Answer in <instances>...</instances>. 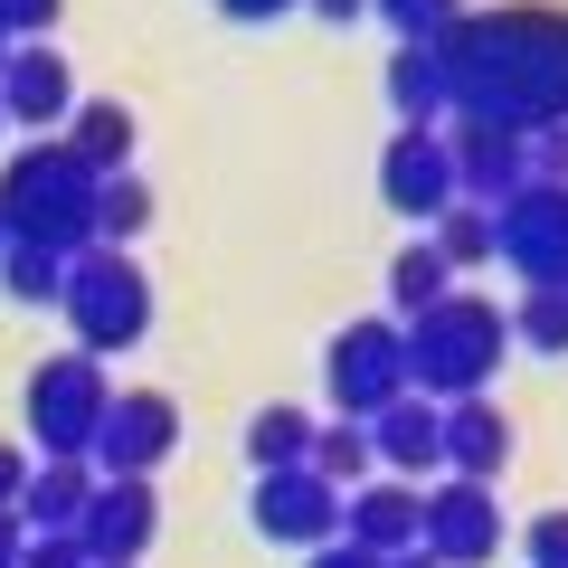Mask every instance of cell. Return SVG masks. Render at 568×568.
<instances>
[{"mask_svg":"<svg viewBox=\"0 0 568 568\" xmlns=\"http://www.w3.org/2000/svg\"><path fill=\"white\" fill-rule=\"evenodd\" d=\"M426 48H436L455 123H493V133H521V142L568 123V10H540V0L465 10Z\"/></svg>","mask_w":568,"mask_h":568,"instance_id":"1","label":"cell"},{"mask_svg":"<svg viewBox=\"0 0 568 568\" xmlns=\"http://www.w3.org/2000/svg\"><path fill=\"white\" fill-rule=\"evenodd\" d=\"M95 190L104 181L67 142H20L0 171V227H10V246H48V256L77 265L95 246Z\"/></svg>","mask_w":568,"mask_h":568,"instance_id":"2","label":"cell"},{"mask_svg":"<svg viewBox=\"0 0 568 568\" xmlns=\"http://www.w3.org/2000/svg\"><path fill=\"white\" fill-rule=\"evenodd\" d=\"M398 342H407V388L436 398V407H455V398H484L493 388V369H503V351H511V323H503L493 294H446V304H426L417 323H398Z\"/></svg>","mask_w":568,"mask_h":568,"instance_id":"3","label":"cell"},{"mask_svg":"<svg viewBox=\"0 0 568 568\" xmlns=\"http://www.w3.org/2000/svg\"><path fill=\"white\" fill-rule=\"evenodd\" d=\"M58 313H67V332H77L85 361H123V351H142V332H152V275H142L123 246H85V256L67 265Z\"/></svg>","mask_w":568,"mask_h":568,"instance_id":"4","label":"cell"},{"mask_svg":"<svg viewBox=\"0 0 568 568\" xmlns=\"http://www.w3.org/2000/svg\"><path fill=\"white\" fill-rule=\"evenodd\" d=\"M104 407H114V379H104V361H85V351H58V361L29 369V446H48V455H95Z\"/></svg>","mask_w":568,"mask_h":568,"instance_id":"5","label":"cell"},{"mask_svg":"<svg viewBox=\"0 0 568 568\" xmlns=\"http://www.w3.org/2000/svg\"><path fill=\"white\" fill-rule=\"evenodd\" d=\"M323 388H332V417H361V426L379 417V407H398V398H407V342H398V323L369 313V323L332 332Z\"/></svg>","mask_w":568,"mask_h":568,"instance_id":"6","label":"cell"},{"mask_svg":"<svg viewBox=\"0 0 568 568\" xmlns=\"http://www.w3.org/2000/svg\"><path fill=\"white\" fill-rule=\"evenodd\" d=\"M493 237H503V265L530 294H568V190L559 181H521L493 209Z\"/></svg>","mask_w":568,"mask_h":568,"instance_id":"7","label":"cell"},{"mask_svg":"<svg viewBox=\"0 0 568 568\" xmlns=\"http://www.w3.org/2000/svg\"><path fill=\"white\" fill-rule=\"evenodd\" d=\"M417 549L436 568H493L503 559V493L493 484H426V530H417Z\"/></svg>","mask_w":568,"mask_h":568,"instance_id":"8","label":"cell"},{"mask_svg":"<svg viewBox=\"0 0 568 568\" xmlns=\"http://www.w3.org/2000/svg\"><path fill=\"white\" fill-rule=\"evenodd\" d=\"M171 446H181V398H171V388H114L85 465L95 474H162Z\"/></svg>","mask_w":568,"mask_h":568,"instance_id":"9","label":"cell"},{"mask_svg":"<svg viewBox=\"0 0 568 568\" xmlns=\"http://www.w3.org/2000/svg\"><path fill=\"white\" fill-rule=\"evenodd\" d=\"M152 530H162V493H152V474H95V503H85V521H77L85 559H95V568H142Z\"/></svg>","mask_w":568,"mask_h":568,"instance_id":"10","label":"cell"},{"mask_svg":"<svg viewBox=\"0 0 568 568\" xmlns=\"http://www.w3.org/2000/svg\"><path fill=\"white\" fill-rule=\"evenodd\" d=\"M379 200L398 219H446L455 209V152H446V123H398L379 152Z\"/></svg>","mask_w":568,"mask_h":568,"instance_id":"11","label":"cell"},{"mask_svg":"<svg viewBox=\"0 0 568 568\" xmlns=\"http://www.w3.org/2000/svg\"><path fill=\"white\" fill-rule=\"evenodd\" d=\"M246 521H256L275 549H323V540H342V493H332L313 465H284V474H256Z\"/></svg>","mask_w":568,"mask_h":568,"instance_id":"12","label":"cell"},{"mask_svg":"<svg viewBox=\"0 0 568 568\" xmlns=\"http://www.w3.org/2000/svg\"><path fill=\"white\" fill-rule=\"evenodd\" d=\"M0 114L29 123V133H48V123L67 133V114H77V67L58 58V39H20L10 48V67H0Z\"/></svg>","mask_w":568,"mask_h":568,"instance_id":"13","label":"cell"},{"mask_svg":"<svg viewBox=\"0 0 568 568\" xmlns=\"http://www.w3.org/2000/svg\"><path fill=\"white\" fill-rule=\"evenodd\" d=\"M426 530V484H398V474H369L361 493H342V540L369 549V559H398Z\"/></svg>","mask_w":568,"mask_h":568,"instance_id":"14","label":"cell"},{"mask_svg":"<svg viewBox=\"0 0 568 568\" xmlns=\"http://www.w3.org/2000/svg\"><path fill=\"white\" fill-rule=\"evenodd\" d=\"M446 152H455V200H474V209H503L530 181L521 133H493V123H446Z\"/></svg>","mask_w":568,"mask_h":568,"instance_id":"15","label":"cell"},{"mask_svg":"<svg viewBox=\"0 0 568 568\" xmlns=\"http://www.w3.org/2000/svg\"><path fill=\"white\" fill-rule=\"evenodd\" d=\"M436 446H446V474L455 484H503L511 465V417L493 398H455L446 426H436Z\"/></svg>","mask_w":568,"mask_h":568,"instance_id":"16","label":"cell"},{"mask_svg":"<svg viewBox=\"0 0 568 568\" xmlns=\"http://www.w3.org/2000/svg\"><path fill=\"white\" fill-rule=\"evenodd\" d=\"M436 426H446V407L407 388L398 407H379V417H369V455H379V465L398 474V484H417V474H436V465H446V446H436Z\"/></svg>","mask_w":568,"mask_h":568,"instance_id":"17","label":"cell"},{"mask_svg":"<svg viewBox=\"0 0 568 568\" xmlns=\"http://www.w3.org/2000/svg\"><path fill=\"white\" fill-rule=\"evenodd\" d=\"M85 503H95V465L85 455H48V465H29V484H20V530L39 540V530H77L85 521Z\"/></svg>","mask_w":568,"mask_h":568,"instance_id":"18","label":"cell"},{"mask_svg":"<svg viewBox=\"0 0 568 568\" xmlns=\"http://www.w3.org/2000/svg\"><path fill=\"white\" fill-rule=\"evenodd\" d=\"M67 152H77L95 181H114V171H133V104H114V95H77V114H67Z\"/></svg>","mask_w":568,"mask_h":568,"instance_id":"19","label":"cell"},{"mask_svg":"<svg viewBox=\"0 0 568 568\" xmlns=\"http://www.w3.org/2000/svg\"><path fill=\"white\" fill-rule=\"evenodd\" d=\"M388 104H398V123L446 114V77H436V48L426 39H398V58H388Z\"/></svg>","mask_w":568,"mask_h":568,"instance_id":"20","label":"cell"},{"mask_svg":"<svg viewBox=\"0 0 568 568\" xmlns=\"http://www.w3.org/2000/svg\"><path fill=\"white\" fill-rule=\"evenodd\" d=\"M304 455H313V417H304V407H256V417H246V465H256V474H284V465H304Z\"/></svg>","mask_w":568,"mask_h":568,"instance_id":"21","label":"cell"},{"mask_svg":"<svg viewBox=\"0 0 568 568\" xmlns=\"http://www.w3.org/2000/svg\"><path fill=\"white\" fill-rule=\"evenodd\" d=\"M313 474H323L332 493H361L369 484V465H379V455H369V426L361 417H332V426H313V455H304Z\"/></svg>","mask_w":568,"mask_h":568,"instance_id":"22","label":"cell"},{"mask_svg":"<svg viewBox=\"0 0 568 568\" xmlns=\"http://www.w3.org/2000/svg\"><path fill=\"white\" fill-rule=\"evenodd\" d=\"M446 294H455V265L446 256H436V246H398V265H388V304H398V323H417V313L426 304H446Z\"/></svg>","mask_w":568,"mask_h":568,"instance_id":"23","label":"cell"},{"mask_svg":"<svg viewBox=\"0 0 568 568\" xmlns=\"http://www.w3.org/2000/svg\"><path fill=\"white\" fill-rule=\"evenodd\" d=\"M142 227H152V181L142 171H114L95 190V246H133Z\"/></svg>","mask_w":568,"mask_h":568,"instance_id":"24","label":"cell"},{"mask_svg":"<svg viewBox=\"0 0 568 568\" xmlns=\"http://www.w3.org/2000/svg\"><path fill=\"white\" fill-rule=\"evenodd\" d=\"M426 246H436L455 275H465V265H493V256H503V237H493V209H474V200H455L446 219H436V237H426Z\"/></svg>","mask_w":568,"mask_h":568,"instance_id":"25","label":"cell"},{"mask_svg":"<svg viewBox=\"0 0 568 568\" xmlns=\"http://www.w3.org/2000/svg\"><path fill=\"white\" fill-rule=\"evenodd\" d=\"M0 294H10V304H58L67 256H48V246H0Z\"/></svg>","mask_w":568,"mask_h":568,"instance_id":"26","label":"cell"},{"mask_svg":"<svg viewBox=\"0 0 568 568\" xmlns=\"http://www.w3.org/2000/svg\"><path fill=\"white\" fill-rule=\"evenodd\" d=\"M503 323H511V342H521V351H540V361H568V294H521Z\"/></svg>","mask_w":568,"mask_h":568,"instance_id":"27","label":"cell"},{"mask_svg":"<svg viewBox=\"0 0 568 568\" xmlns=\"http://www.w3.org/2000/svg\"><path fill=\"white\" fill-rule=\"evenodd\" d=\"M369 10H379V20L398 29V39H436V29H455V20H465V0H369Z\"/></svg>","mask_w":568,"mask_h":568,"instance_id":"28","label":"cell"},{"mask_svg":"<svg viewBox=\"0 0 568 568\" xmlns=\"http://www.w3.org/2000/svg\"><path fill=\"white\" fill-rule=\"evenodd\" d=\"M521 559L530 568H568V511H540V521L521 530Z\"/></svg>","mask_w":568,"mask_h":568,"instance_id":"29","label":"cell"},{"mask_svg":"<svg viewBox=\"0 0 568 568\" xmlns=\"http://www.w3.org/2000/svg\"><path fill=\"white\" fill-rule=\"evenodd\" d=\"M58 29V0H0V39L20 48V39H48Z\"/></svg>","mask_w":568,"mask_h":568,"instance_id":"30","label":"cell"},{"mask_svg":"<svg viewBox=\"0 0 568 568\" xmlns=\"http://www.w3.org/2000/svg\"><path fill=\"white\" fill-rule=\"evenodd\" d=\"M521 152H530V181H559V190H568V123H549V133H530Z\"/></svg>","mask_w":568,"mask_h":568,"instance_id":"31","label":"cell"},{"mask_svg":"<svg viewBox=\"0 0 568 568\" xmlns=\"http://www.w3.org/2000/svg\"><path fill=\"white\" fill-rule=\"evenodd\" d=\"M20 568H95V559L77 549V530H39V540L20 549Z\"/></svg>","mask_w":568,"mask_h":568,"instance_id":"32","label":"cell"},{"mask_svg":"<svg viewBox=\"0 0 568 568\" xmlns=\"http://www.w3.org/2000/svg\"><path fill=\"white\" fill-rule=\"evenodd\" d=\"M284 10H304V0H219V20H237V29H265V20H284Z\"/></svg>","mask_w":568,"mask_h":568,"instance_id":"33","label":"cell"},{"mask_svg":"<svg viewBox=\"0 0 568 568\" xmlns=\"http://www.w3.org/2000/svg\"><path fill=\"white\" fill-rule=\"evenodd\" d=\"M20 484H29V455H20V446H10V436H0V511L20 503Z\"/></svg>","mask_w":568,"mask_h":568,"instance_id":"34","label":"cell"},{"mask_svg":"<svg viewBox=\"0 0 568 568\" xmlns=\"http://www.w3.org/2000/svg\"><path fill=\"white\" fill-rule=\"evenodd\" d=\"M304 568H379V559H369V549H351V540H323Z\"/></svg>","mask_w":568,"mask_h":568,"instance_id":"35","label":"cell"},{"mask_svg":"<svg viewBox=\"0 0 568 568\" xmlns=\"http://www.w3.org/2000/svg\"><path fill=\"white\" fill-rule=\"evenodd\" d=\"M20 549H29V530H20V511H0V568H20Z\"/></svg>","mask_w":568,"mask_h":568,"instance_id":"36","label":"cell"},{"mask_svg":"<svg viewBox=\"0 0 568 568\" xmlns=\"http://www.w3.org/2000/svg\"><path fill=\"white\" fill-rule=\"evenodd\" d=\"M313 20H369V0H304Z\"/></svg>","mask_w":568,"mask_h":568,"instance_id":"37","label":"cell"},{"mask_svg":"<svg viewBox=\"0 0 568 568\" xmlns=\"http://www.w3.org/2000/svg\"><path fill=\"white\" fill-rule=\"evenodd\" d=\"M379 568H436V559H426V549H398V559H379Z\"/></svg>","mask_w":568,"mask_h":568,"instance_id":"38","label":"cell"},{"mask_svg":"<svg viewBox=\"0 0 568 568\" xmlns=\"http://www.w3.org/2000/svg\"><path fill=\"white\" fill-rule=\"evenodd\" d=\"M0 67H10V39H0Z\"/></svg>","mask_w":568,"mask_h":568,"instance_id":"39","label":"cell"},{"mask_svg":"<svg viewBox=\"0 0 568 568\" xmlns=\"http://www.w3.org/2000/svg\"><path fill=\"white\" fill-rule=\"evenodd\" d=\"M0 133H10V114H0Z\"/></svg>","mask_w":568,"mask_h":568,"instance_id":"40","label":"cell"},{"mask_svg":"<svg viewBox=\"0 0 568 568\" xmlns=\"http://www.w3.org/2000/svg\"><path fill=\"white\" fill-rule=\"evenodd\" d=\"M0 246H10V227H0Z\"/></svg>","mask_w":568,"mask_h":568,"instance_id":"41","label":"cell"}]
</instances>
